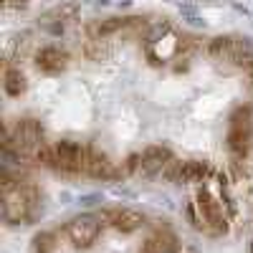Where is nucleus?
<instances>
[{"label": "nucleus", "instance_id": "obj_13", "mask_svg": "<svg viewBox=\"0 0 253 253\" xmlns=\"http://www.w3.org/2000/svg\"><path fill=\"white\" fill-rule=\"evenodd\" d=\"M76 13H79V3H76V0H69V3L56 5L53 10H48L41 20H43V23H51V20H58V23H63V20H71Z\"/></svg>", "mask_w": 253, "mask_h": 253}, {"label": "nucleus", "instance_id": "obj_4", "mask_svg": "<svg viewBox=\"0 0 253 253\" xmlns=\"http://www.w3.org/2000/svg\"><path fill=\"white\" fill-rule=\"evenodd\" d=\"M86 162V150L71 139H61L53 144V167L63 172H79Z\"/></svg>", "mask_w": 253, "mask_h": 253}, {"label": "nucleus", "instance_id": "obj_2", "mask_svg": "<svg viewBox=\"0 0 253 253\" xmlns=\"http://www.w3.org/2000/svg\"><path fill=\"white\" fill-rule=\"evenodd\" d=\"M195 205H198V213L203 218V225L208 233H213V236H220L228 230V220H225V213H223V208L220 203L208 193L205 187L198 190V195H195Z\"/></svg>", "mask_w": 253, "mask_h": 253}, {"label": "nucleus", "instance_id": "obj_17", "mask_svg": "<svg viewBox=\"0 0 253 253\" xmlns=\"http://www.w3.org/2000/svg\"><path fill=\"white\" fill-rule=\"evenodd\" d=\"M10 3H13V5H23V3H26V0H10Z\"/></svg>", "mask_w": 253, "mask_h": 253}, {"label": "nucleus", "instance_id": "obj_3", "mask_svg": "<svg viewBox=\"0 0 253 253\" xmlns=\"http://www.w3.org/2000/svg\"><path fill=\"white\" fill-rule=\"evenodd\" d=\"M5 144L15 147L20 155H28V152H36L41 144H43V126H41L36 119H23L18 122V126L13 132H8L5 137Z\"/></svg>", "mask_w": 253, "mask_h": 253}, {"label": "nucleus", "instance_id": "obj_16", "mask_svg": "<svg viewBox=\"0 0 253 253\" xmlns=\"http://www.w3.org/2000/svg\"><path fill=\"white\" fill-rule=\"evenodd\" d=\"M167 31H170V26H167V23H157L152 31H150V36H147V43H157V41H162V36L167 33Z\"/></svg>", "mask_w": 253, "mask_h": 253}, {"label": "nucleus", "instance_id": "obj_6", "mask_svg": "<svg viewBox=\"0 0 253 253\" xmlns=\"http://www.w3.org/2000/svg\"><path fill=\"white\" fill-rule=\"evenodd\" d=\"M66 233L76 248H89L101 233V220L99 215H79L66 225Z\"/></svg>", "mask_w": 253, "mask_h": 253}, {"label": "nucleus", "instance_id": "obj_1", "mask_svg": "<svg viewBox=\"0 0 253 253\" xmlns=\"http://www.w3.org/2000/svg\"><path fill=\"white\" fill-rule=\"evenodd\" d=\"M251 144V107H238L230 114L228 126V150L236 157H246Z\"/></svg>", "mask_w": 253, "mask_h": 253}, {"label": "nucleus", "instance_id": "obj_12", "mask_svg": "<svg viewBox=\"0 0 253 253\" xmlns=\"http://www.w3.org/2000/svg\"><path fill=\"white\" fill-rule=\"evenodd\" d=\"M26 76H23V71L20 69H15V66H8L5 69V94L8 96H20L26 91Z\"/></svg>", "mask_w": 253, "mask_h": 253}, {"label": "nucleus", "instance_id": "obj_14", "mask_svg": "<svg viewBox=\"0 0 253 253\" xmlns=\"http://www.w3.org/2000/svg\"><path fill=\"white\" fill-rule=\"evenodd\" d=\"M230 51H233V38L230 36H218L208 43V53L213 58H220V61H228Z\"/></svg>", "mask_w": 253, "mask_h": 253}, {"label": "nucleus", "instance_id": "obj_8", "mask_svg": "<svg viewBox=\"0 0 253 253\" xmlns=\"http://www.w3.org/2000/svg\"><path fill=\"white\" fill-rule=\"evenodd\" d=\"M172 160V152H170V147H165V144H152V147H147V150L142 152V162H139V170L144 175H157L162 172L167 165H170Z\"/></svg>", "mask_w": 253, "mask_h": 253}, {"label": "nucleus", "instance_id": "obj_18", "mask_svg": "<svg viewBox=\"0 0 253 253\" xmlns=\"http://www.w3.org/2000/svg\"><path fill=\"white\" fill-rule=\"evenodd\" d=\"M251 248H253V241H251Z\"/></svg>", "mask_w": 253, "mask_h": 253}, {"label": "nucleus", "instance_id": "obj_7", "mask_svg": "<svg viewBox=\"0 0 253 253\" xmlns=\"http://www.w3.org/2000/svg\"><path fill=\"white\" fill-rule=\"evenodd\" d=\"M99 220L107 225H114L122 233H132V230L142 228V223H144V218L137 210H129V208H104V210H99Z\"/></svg>", "mask_w": 253, "mask_h": 253}, {"label": "nucleus", "instance_id": "obj_10", "mask_svg": "<svg viewBox=\"0 0 253 253\" xmlns=\"http://www.w3.org/2000/svg\"><path fill=\"white\" fill-rule=\"evenodd\" d=\"M69 63V53L61 46H43L36 53V66L43 74H61Z\"/></svg>", "mask_w": 253, "mask_h": 253}, {"label": "nucleus", "instance_id": "obj_9", "mask_svg": "<svg viewBox=\"0 0 253 253\" xmlns=\"http://www.w3.org/2000/svg\"><path fill=\"white\" fill-rule=\"evenodd\" d=\"M84 170H86L91 177H104V180H114L119 177L124 170H117V167L107 160V155H101L94 147H86V162H84Z\"/></svg>", "mask_w": 253, "mask_h": 253}, {"label": "nucleus", "instance_id": "obj_5", "mask_svg": "<svg viewBox=\"0 0 253 253\" xmlns=\"http://www.w3.org/2000/svg\"><path fill=\"white\" fill-rule=\"evenodd\" d=\"M165 180L170 182H200L210 175V165L208 162H198V160H187V162H180V160H170V165L162 170Z\"/></svg>", "mask_w": 253, "mask_h": 253}, {"label": "nucleus", "instance_id": "obj_15", "mask_svg": "<svg viewBox=\"0 0 253 253\" xmlns=\"http://www.w3.org/2000/svg\"><path fill=\"white\" fill-rule=\"evenodd\" d=\"M33 248H36V253H51L56 248V236L53 233H38L33 238Z\"/></svg>", "mask_w": 253, "mask_h": 253}, {"label": "nucleus", "instance_id": "obj_11", "mask_svg": "<svg viewBox=\"0 0 253 253\" xmlns=\"http://www.w3.org/2000/svg\"><path fill=\"white\" fill-rule=\"evenodd\" d=\"M132 23H134V18H119V15H114V18H107V20H99V23L91 28V33L96 38H107V36H112L117 31L129 28Z\"/></svg>", "mask_w": 253, "mask_h": 253}]
</instances>
